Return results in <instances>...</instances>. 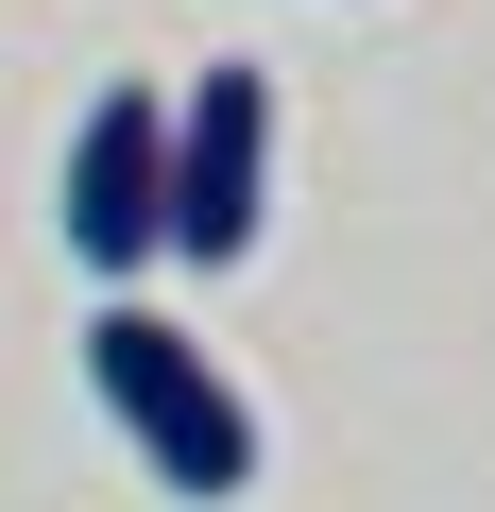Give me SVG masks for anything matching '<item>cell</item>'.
<instances>
[{"label": "cell", "instance_id": "obj_1", "mask_svg": "<svg viewBox=\"0 0 495 512\" xmlns=\"http://www.w3.org/2000/svg\"><path fill=\"white\" fill-rule=\"evenodd\" d=\"M86 393H103V427L154 461V495H188V512L257 495V410H239V376H222L171 308L103 291V308H86Z\"/></svg>", "mask_w": 495, "mask_h": 512}, {"label": "cell", "instance_id": "obj_2", "mask_svg": "<svg viewBox=\"0 0 495 512\" xmlns=\"http://www.w3.org/2000/svg\"><path fill=\"white\" fill-rule=\"evenodd\" d=\"M274 222V86L257 69H205L171 103V256L188 274H239Z\"/></svg>", "mask_w": 495, "mask_h": 512}, {"label": "cell", "instance_id": "obj_3", "mask_svg": "<svg viewBox=\"0 0 495 512\" xmlns=\"http://www.w3.org/2000/svg\"><path fill=\"white\" fill-rule=\"evenodd\" d=\"M52 222H69V256H86L103 291L171 256V103H154V86H103V103L69 120V188H52Z\"/></svg>", "mask_w": 495, "mask_h": 512}]
</instances>
